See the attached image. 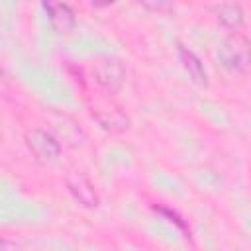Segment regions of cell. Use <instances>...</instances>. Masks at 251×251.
I'll list each match as a JSON object with an SVG mask.
<instances>
[{
    "instance_id": "3957f363",
    "label": "cell",
    "mask_w": 251,
    "mask_h": 251,
    "mask_svg": "<svg viewBox=\"0 0 251 251\" xmlns=\"http://www.w3.org/2000/svg\"><path fill=\"white\" fill-rule=\"evenodd\" d=\"M94 78L96 82L108 92V94H116L120 92V88L126 82V69L124 65L114 59V57H104L98 63H94Z\"/></svg>"
},
{
    "instance_id": "8992f818",
    "label": "cell",
    "mask_w": 251,
    "mask_h": 251,
    "mask_svg": "<svg viewBox=\"0 0 251 251\" xmlns=\"http://www.w3.org/2000/svg\"><path fill=\"white\" fill-rule=\"evenodd\" d=\"M45 10H47V16H49L51 27L57 33H69L75 27V14L67 4L49 2V4H45Z\"/></svg>"
},
{
    "instance_id": "6da1fadb",
    "label": "cell",
    "mask_w": 251,
    "mask_h": 251,
    "mask_svg": "<svg viewBox=\"0 0 251 251\" xmlns=\"http://www.w3.org/2000/svg\"><path fill=\"white\" fill-rule=\"evenodd\" d=\"M218 59L227 71H247L251 67V41L239 31H231L227 37H224L222 45L218 47Z\"/></svg>"
},
{
    "instance_id": "ba28073f",
    "label": "cell",
    "mask_w": 251,
    "mask_h": 251,
    "mask_svg": "<svg viewBox=\"0 0 251 251\" xmlns=\"http://www.w3.org/2000/svg\"><path fill=\"white\" fill-rule=\"evenodd\" d=\"M214 10H216L218 20H220L224 25L231 27V29H237V27L243 24V10H241V6H239V4L226 2V4L216 6Z\"/></svg>"
},
{
    "instance_id": "5b68a950",
    "label": "cell",
    "mask_w": 251,
    "mask_h": 251,
    "mask_svg": "<svg viewBox=\"0 0 251 251\" xmlns=\"http://www.w3.org/2000/svg\"><path fill=\"white\" fill-rule=\"evenodd\" d=\"M94 118H96V122L104 129H108L112 133H122L126 129H129V118H127V114L120 106H116V104L96 106L94 108Z\"/></svg>"
},
{
    "instance_id": "7a4b0ae2",
    "label": "cell",
    "mask_w": 251,
    "mask_h": 251,
    "mask_svg": "<svg viewBox=\"0 0 251 251\" xmlns=\"http://www.w3.org/2000/svg\"><path fill=\"white\" fill-rule=\"evenodd\" d=\"M25 145L31 157L41 165H51L61 155V141L45 129H29L25 133Z\"/></svg>"
},
{
    "instance_id": "277c9868",
    "label": "cell",
    "mask_w": 251,
    "mask_h": 251,
    "mask_svg": "<svg viewBox=\"0 0 251 251\" xmlns=\"http://www.w3.org/2000/svg\"><path fill=\"white\" fill-rule=\"evenodd\" d=\"M67 188L69 192L75 196V200L78 204H82L84 208H96L98 206V194L94 190V184L90 182V178L78 171H71L67 175Z\"/></svg>"
},
{
    "instance_id": "52a82bcc",
    "label": "cell",
    "mask_w": 251,
    "mask_h": 251,
    "mask_svg": "<svg viewBox=\"0 0 251 251\" xmlns=\"http://www.w3.org/2000/svg\"><path fill=\"white\" fill-rule=\"evenodd\" d=\"M178 53H180V61H182V65H184L188 76L192 78V82H196L198 86H206L208 75H206V71H204L200 59H198L192 51H188L186 47H182V45L178 47Z\"/></svg>"
}]
</instances>
